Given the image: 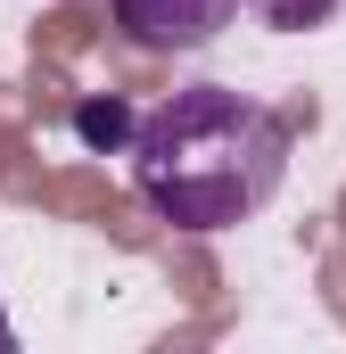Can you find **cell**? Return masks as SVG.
Returning <instances> with one entry per match:
<instances>
[{"label":"cell","instance_id":"4","mask_svg":"<svg viewBox=\"0 0 346 354\" xmlns=\"http://www.w3.org/2000/svg\"><path fill=\"white\" fill-rule=\"evenodd\" d=\"M256 25H272V33H313V25H330L346 0H239Z\"/></svg>","mask_w":346,"mask_h":354},{"label":"cell","instance_id":"1","mask_svg":"<svg viewBox=\"0 0 346 354\" xmlns=\"http://www.w3.org/2000/svg\"><path fill=\"white\" fill-rule=\"evenodd\" d=\"M124 157L173 231H239L289 181V124L231 83H190L140 115Z\"/></svg>","mask_w":346,"mask_h":354},{"label":"cell","instance_id":"2","mask_svg":"<svg viewBox=\"0 0 346 354\" xmlns=\"http://www.w3.org/2000/svg\"><path fill=\"white\" fill-rule=\"evenodd\" d=\"M116 8V25H124V41L132 50H206V41H223V25H239V0H107Z\"/></svg>","mask_w":346,"mask_h":354},{"label":"cell","instance_id":"5","mask_svg":"<svg viewBox=\"0 0 346 354\" xmlns=\"http://www.w3.org/2000/svg\"><path fill=\"white\" fill-rule=\"evenodd\" d=\"M0 354H17V330H8V305H0Z\"/></svg>","mask_w":346,"mask_h":354},{"label":"cell","instance_id":"3","mask_svg":"<svg viewBox=\"0 0 346 354\" xmlns=\"http://www.w3.org/2000/svg\"><path fill=\"white\" fill-rule=\"evenodd\" d=\"M132 132H140V115H132L124 99H83V107H75V140H83V149H107V157H116V149H132Z\"/></svg>","mask_w":346,"mask_h":354}]
</instances>
